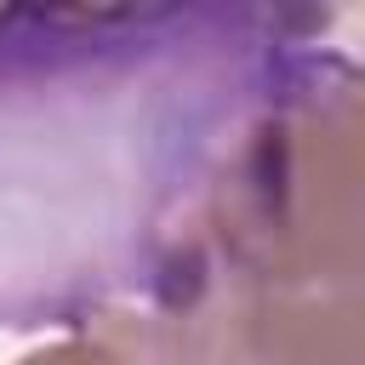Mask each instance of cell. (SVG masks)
Here are the masks:
<instances>
[{"label":"cell","instance_id":"obj_1","mask_svg":"<svg viewBox=\"0 0 365 365\" xmlns=\"http://www.w3.org/2000/svg\"><path fill=\"white\" fill-rule=\"evenodd\" d=\"M331 23L262 0L0 6V325L154 308L222 160Z\"/></svg>","mask_w":365,"mask_h":365},{"label":"cell","instance_id":"obj_2","mask_svg":"<svg viewBox=\"0 0 365 365\" xmlns=\"http://www.w3.org/2000/svg\"><path fill=\"white\" fill-rule=\"evenodd\" d=\"M17 365H194L182 331L154 308H108L86 325H68L63 342L17 359Z\"/></svg>","mask_w":365,"mask_h":365}]
</instances>
